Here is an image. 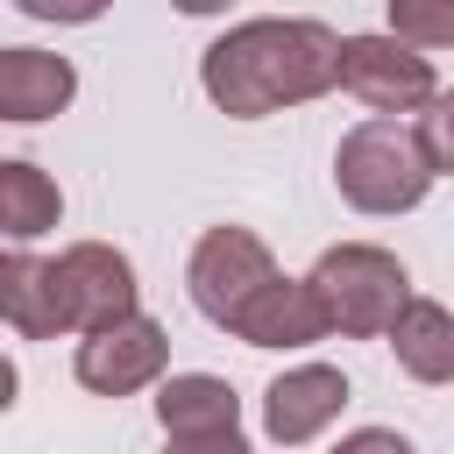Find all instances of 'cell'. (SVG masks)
<instances>
[{"label":"cell","mask_w":454,"mask_h":454,"mask_svg":"<svg viewBox=\"0 0 454 454\" xmlns=\"http://www.w3.org/2000/svg\"><path fill=\"white\" fill-rule=\"evenodd\" d=\"M0 305H7V326L21 340H50L57 333V305H50V262H35L21 241L7 248L0 262Z\"/></svg>","instance_id":"4fadbf2b"},{"label":"cell","mask_w":454,"mask_h":454,"mask_svg":"<svg viewBox=\"0 0 454 454\" xmlns=\"http://www.w3.org/2000/svg\"><path fill=\"white\" fill-rule=\"evenodd\" d=\"M340 404H348V376L326 362H298L262 390V433L277 447H305L340 419Z\"/></svg>","instance_id":"ba28073f"},{"label":"cell","mask_w":454,"mask_h":454,"mask_svg":"<svg viewBox=\"0 0 454 454\" xmlns=\"http://www.w3.org/2000/svg\"><path fill=\"white\" fill-rule=\"evenodd\" d=\"M333 454H419L404 433H383V426H362V433H348Z\"/></svg>","instance_id":"d6986e66"},{"label":"cell","mask_w":454,"mask_h":454,"mask_svg":"<svg viewBox=\"0 0 454 454\" xmlns=\"http://www.w3.org/2000/svg\"><path fill=\"white\" fill-rule=\"evenodd\" d=\"M433 177L440 170H433L419 128H404V121H362L333 149V184L355 213H411L433 192Z\"/></svg>","instance_id":"7a4b0ae2"},{"label":"cell","mask_w":454,"mask_h":454,"mask_svg":"<svg viewBox=\"0 0 454 454\" xmlns=\"http://www.w3.org/2000/svg\"><path fill=\"white\" fill-rule=\"evenodd\" d=\"M284 270L270 262V248L248 234V227H206L199 234V248H192V270H184V291H192V305L213 319V326H241V312L277 284Z\"/></svg>","instance_id":"277c9868"},{"label":"cell","mask_w":454,"mask_h":454,"mask_svg":"<svg viewBox=\"0 0 454 454\" xmlns=\"http://www.w3.org/2000/svg\"><path fill=\"white\" fill-rule=\"evenodd\" d=\"M199 85L220 114L262 121L277 106L319 99L340 85V35L326 21H241L199 57Z\"/></svg>","instance_id":"6da1fadb"},{"label":"cell","mask_w":454,"mask_h":454,"mask_svg":"<svg viewBox=\"0 0 454 454\" xmlns=\"http://www.w3.org/2000/svg\"><path fill=\"white\" fill-rule=\"evenodd\" d=\"M50 305H57V333H92L135 312V262L106 241H71L64 255H50Z\"/></svg>","instance_id":"5b68a950"},{"label":"cell","mask_w":454,"mask_h":454,"mask_svg":"<svg viewBox=\"0 0 454 454\" xmlns=\"http://www.w3.org/2000/svg\"><path fill=\"white\" fill-rule=\"evenodd\" d=\"M163 440H170L163 454H248L241 426H227V433H163Z\"/></svg>","instance_id":"e0dca14e"},{"label":"cell","mask_w":454,"mask_h":454,"mask_svg":"<svg viewBox=\"0 0 454 454\" xmlns=\"http://www.w3.org/2000/svg\"><path fill=\"white\" fill-rule=\"evenodd\" d=\"M419 142H426L433 170H440V177H454V92H440V99L426 106V121H419Z\"/></svg>","instance_id":"2e32d148"},{"label":"cell","mask_w":454,"mask_h":454,"mask_svg":"<svg viewBox=\"0 0 454 454\" xmlns=\"http://www.w3.org/2000/svg\"><path fill=\"white\" fill-rule=\"evenodd\" d=\"M170 7H184V14H213V7H227V0H170Z\"/></svg>","instance_id":"ffe728a7"},{"label":"cell","mask_w":454,"mask_h":454,"mask_svg":"<svg viewBox=\"0 0 454 454\" xmlns=\"http://www.w3.org/2000/svg\"><path fill=\"white\" fill-rule=\"evenodd\" d=\"M234 340H248V348H305V340H326V312H319V298H312L305 277H277L241 312Z\"/></svg>","instance_id":"30bf717a"},{"label":"cell","mask_w":454,"mask_h":454,"mask_svg":"<svg viewBox=\"0 0 454 454\" xmlns=\"http://www.w3.org/2000/svg\"><path fill=\"white\" fill-rule=\"evenodd\" d=\"M383 340H390V355H397L404 376H419V383H454V312H447V305L411 298Z\"/></svg>","instance_id":"8fae6325"},{"label":"cell","mask_w":454,"mask_h":454,"mask_svg":"<svg viewBox=\"0 0 454 454\" xmlns=\"http://www.w3.org/2000/svg\"><path fill=\"white\" fill-rule=\"evenodd\" d=\"M312 298L326 312V333H348V340H376L397 326V312L411 305V277L390 248L376 241H340L312 262Z\"/></svg>","instance_id":"3957f363"},{"label":"cell","mask_w":454,"mask_h":454,"mask_svg":"<svg viewBox=\"0 0 454 454\" xmlns=\"http://www.w3.org/2000/svg\"><path fill=\"white\" fill-rule=\"evenodd\" d=\"M163 362H170V333H163L156 319H142V312L78 333V383L99 390V397H135V390H149V383L163 376Z\"/></svg>","instance_id":"52a82bcc"},{"label":"cell","mask_w":454,"mask_h":454,"mask_svg":"<svg viewBox=\"0 0 454 454\" xmlns=\"http://www.w3.org/2000/svg\"><path fill=\"white\" fill-rule=\"evenodd\" d=\"M156 419H163V433H227V426H241V397L220 376H170L156 390Z\"/></svg>","instance_id":"7c38bea8"},{"label":"cell","mask_w":454,"mask_h":454,"mask_svg":"<svg viewBox=\"0 0 454 454\" xmlns=\"http://www.w3.org/2000/svg\"><path fill=\"white\" fill-rule=\"evenodd\" d=\"M28 21H99L114 0H14Z\"/></svg>","instance_id":"ac0fdd59"},{"label":"cell","mask_w":454,"mask_h":454,"mask_svg":"<svg viewBox=\"0 0 454 454\" xmlns=\"http://www.w3.org/2000/svg\"><path fill=\"white\" fill-rule=\"evenodd\" d=\"M390 35H404L419 50H447L454 43V0H390Z\"/></svg>","instance_id":"9a60e30c"},{"label":"cell","mask_w":454,"mask_h":454,"mask_svg":"<svg viewBox=\"0 0 454 454\" xmlns=\"http://www.w3.org/2000/svg\"><path fill=\"white\" fill-rule=\"evenodd\" d=\"M78 92V71L50 50H0V121L28 128V121H50L64 114Z\"/></svg>","instance_id":"9c48e42d"},{"label":"cell","mask_w":454,"mask_h":454,"mask_svg":"<svg viewBox=\"0 0 454 454\" xmlns=\"http://www.w3.org/2000/svg\"><path fill=\"white\" fill-rule=\"evenodd\" d=\"M57 213H64V199H57V184L35 170V163H0V227H7V241H35V234H50L57 227Z\"/></svg>","instance_id":"5bb4252c"},{"label":"cell","mask_w":454,"mask_h":454,"mask_svg":"<svg viewBox=\"0 0 454 454\" xmlns=\"http://www.w3.org/2000/svg\"><path fill=\"white\" fill-rule=\"evenodd\" d=\"M340 85L376 114H426L440 99L433 57H419V43H404V35H348L340 43Z\"/></svg>","instance_id":"8992f818"}]
</instances>
